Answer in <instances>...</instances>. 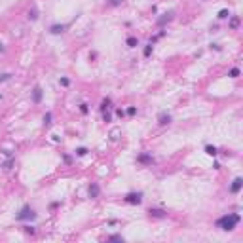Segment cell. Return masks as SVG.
I'll list each match as a JSON object with an SVG mask.
<instances>
[{
    "label": "cell",
    "mask_w": 243,
    "mask_h": 243,
    "mask_svg": "<svg viewBox=\"0 0 243 243\" xmlns=\"http://www.w3.org/2000/svg\"><path fill=\"white\" fill-rule=\"evenodd\" d=\"M239 220H241V217L237 215V213H228V215H222L217 220V226L220 228V230H224V232H230V230H234V228L239 224Z\"/></svg>",
    "instance_id": "obj_1"
},
{
    "label": "cell",
    "mask_w": 243,
    "mask_h": 243,
    "mask_svg": "<svg viewBox=\"0 0 243 243\" xmlns=\"http://www.w3.org/2000/svg\"><path fill=\"white\" fill-rule=\"evenodd\" d=\"M36 213H34V209L30 207V205H23L21 207V211L15 215V220H19V222H30V220H36Z\"/></svg>",
    "instance_id": "obj_2"
},
{
    "label": "cell",
    "mask_w": 243,
    "mask_h": 243,
    "mask_svg": "<svg viewBox=\"0 0 243 243\" xmlns=\"http://www.w3.org/2000/svg\"><path fill=\"white\" fill-rule=\"evenodd\" d=\"M126 203H131V205H141L143 203V192H129L126 197H124Z\"/></svg>",
    "instance_id": "obj_3"
},
{
    "label": "cell",
    "mask_w": 243,
    "mask_h": 243,
    "mask_svg": "<svg viewBox=\"0 0 243 243\" xmlns=\"http://www.w3.org/2000/svg\"><path fill=\"white\" fill-rule=\"evenodd\" d=\"M241 186H243V179H241V177H236V179L232 180V184H230V192H232V194H239Z\"/></svg>",
    "instance_id": "obj_4"
},
{
    "label": "cell",
    "mask_w": 243,
    "mask_h": 243,
    "mask_svg": "<svg viewBox=\"0 0 243 243\" xmlns=\"http://www.w3.org/2000/svg\"><path fill=\"white\" fill-rule=\"evenodd\" d=\"M173 15H175V11H165V13H161V17H158V27H163L165 23H169V21L173 19Z\"/></svg>",
    "instance_id": "obj_5"
},
{
    "label": "cell",
    "mask_w": 243,
    "mask_h": 243,
    "mask_svg": "<svg viewBox=\"0 0 243 243\" xmlns=\"http://www.w3.org/2000/svg\"><path fill=\"white\" fill-rule=\"evenodd\" d=\"M42 97H44L42 87H40V86H34V89H33V103H34V104L42 103Z\"/></svg>",
    "instance_id": "obj_6"
},
{
    "label": "cell",
    "mask_w": 243,
    "mask_h": 243,
    "mask_svg": "<svg viewBox=\"0 0 243 243\" xmlns=\"http://www.w3.org/2000/svg\"><path fill=\"white\" fill-rule=\"evenodd\" d=\"M68 27H70V25H59V23H55V25L50 27V33H51V34H61V33H65Z\"/></svg>",
    "instance_id": "obj_7"
},
{
    "label": "cell",
    "mask_w": 243,
    "mask_h": 243,
    "mask_svg": "<svg viewBox=\"0 0 243 243\" xmlns=\"http://www.w3.org/2000/svg\"><path fill=\"white\" fill-rule=\"evenodd\" d=\"M87 194H89V197H99V194H101V188H99V184H97V182H91V184H89V188H87Z\"/></svg>",
    "instance_id": "obj_8"
},
{
    "label": "cell",
    "mask_w": 243,
    "mask_h": 243,
    "mask_svg": "<svg viewBox=\"0 0 243 243\" xmlns=\"http://www.w3.org/2000/svg\"><path fill=\"white\" fill-rule=\"evenodd\" d=\"M148 215L154 217V219H165L167 213H165L163 209H148Z\"/></svg>",
    "instance_id": "obj_9"
},
{
    "label": "cell",
    "mask_w": 243,
    "mask_h": 243,
    "mask_svg": "<svg viewBox=\"0 0 243 243\" xmlns=\"http://www.w3.org/2000/svg\"><path fill=\"white\" fill-rule=\"evenodd\" d=\"M158 122H160V126H169L171 124V116L167 114V112H161L160 118H158Z\"/></svg>",
    "instance_id": "obj_10"
},
{
    "label": "cell",
    "mask_w": 243,
    "mask_h": 243,
    "mask_svg": "<svg viewBox=\"0 0 243 243\" xmlns=\"http://www.w3.org/2000/svg\"><path fill=\"white\" fill-rule=\"evenodd\" d=\"M137 161L139 163H154V158H152L150 154H139L137 156Z\"/></svg>",
    "instance_id": "obj_11"
},
{
    "label": "cell",
    "mask_w": 243,
    "mask_h": 243,
    "mask_svg": "<svg viewBox=\"0 0 243 243\" xmlns=\"http://www.w3.org/2000/svg\"><path fill=\"white\" fill-rule=\"evenodd\" d=\"M205 152H207L209 156H213V158H217V156H219V148H217V146H211V144L205 146Z\"/></svg>",
    "instance_id": "obj_12"
},
{
    "label": "cell",
    "mask_w": 243,
    "mask_h": 243,
    "mask_svg": "<svg viewBox=\"0 0 243 243\" xmlns=\"http://www.w3.org/2000/svg\"><path fill=\"white\" fill-rule=\"evenodd\" d=\"M27 17H29L30 21H36V19H38V10H36V8L33 6V8L29 10V15H27Z\"/></svg>",
    "instance_id": "obj_13"
},
{
    "label": "cell",
    "mask_w": 243,
    "mask_h": 243,
    "mask_svg": "<svg viewBox=\"0 0 243 243\" xmlns=\"http://www.w3.org/2000/svg\"><path fill=\"white\" fill-rule=\"evenodd\" d=\"M51 120H53V114L48 112V114L44 116V126H46V127H50V126H51Z\"/></svg>",
    "instance_id": "obj_14"
},
{
    "label": "cell",
    "mask_w": 243,
    "mask_h": 243,
    "mask_svg": "<svg viewBox=\"0 0 243 243\" xmlns=\"http://www.w3.org/2000/svg\"><path fill=\"white\" fill-rule=\"evenodd\" d=\"M122 4H124V0H106V6H110V8H116Z\"/></svg>",
    "instance_id": "obj_15"
},
{
    "label": "cell",
    "mask_w": 243,
    "mask_h": 243,
    "mask_svg": "<svg viewBox=\"0 0 243 243\" xmlns=\"http://www.w3.org/2000/svg\"><path fill=\"white\" fill-rule=\"evenodd\" d=\"M152 48H154V46H152V44H146V46H144V50H143L144 57H150V55H152Z\"/></svg>",
    "instance_id": "obj_16"
},
{
    "label": "cell",
    "mask_w": 243,
    "mask_h": 243,
    "mask_svg": "<svg viewBox=\"0 0 243 243\" xmlns=\"http://www.w3.org/2000/svg\"><path fill=\"white\" fill-rule=\"evenodd\" d=\"M74 154H76V156H86V154H87V148H86V146H80V148L74 150Z\"/></svg>",
    "instance_id": "obj_17"
},
{
    "label": "cell",
    "mask_w": 243,
    "mask_h": 243,
    "mask_svg": "<svg viewBox=\"0 0 243 243\" xmlns=\"http://www.w3.org/2000/svg\"><path fill=\"white\" fill-rule=\"evenodd\" d=\"M226 17H230V11H228V10L224 8V10H220V11H219V19H226Z\"/></svg>",
    "instance_id": "obj_18"
},
{
    "label": "cell",
    "mask_w": 243,
    "mask_h": 243,
    "mask_svg": "<svg viewBox=\"0 0 243 243\" xmlns=\"http://www.w3.org/2000/svg\"><path fill=\"white\" fill-rule=\"evenodd\" d=\"M228 76H230V78H237V76H239V68H237V67H234V68L230 70V74H228Z\"/></svg>",
    "instance_id": "obj_19"
},
{
    "label": "cell",
    "mask_w": 243,
    "mask_h": 243,
    "mask_svg": "<svg viewBox=\"0 0 243 243\" xmlns=\"http://www.w3.org/2000/svg\"><path fill=\"white\" fill-rule=\"evenodd\" d=\"M127 46H129V48H135V46H137V38H135V36H129V38H127Z\"/></svg>",
    "instance_id": "obj_20"
},
{
    "label": "cell",
    "mask_w": 243,
    "mask_h": 243,
    "mask_svg": "<svg viewBox=\"0 0 243 243\" xmlns=\"http://www.w3.org/2000/svg\"><path fill=\"white\" fill-rule=\"evenodd\" d=\"M25 232H27V234H30V236H34V232H36V230H34V226L27 224V226H25Z\"/></svg>",
    "instance_id": "obj_21"
},
{
    "label": "cell",
    "mask_w": 243,
    "mask_h": 243,
    "mask_svg": "<svg viewBox=\"0 0 243 243\" xmlns=\"http://www.w3.org/2000/svg\"><path fill=\"white\" fill-rule=\"evenodd\" d=\"M11 78V74L10 72H6V74H0V82H8Z\"/></svg>",
    "instance_id": "obj_22"
},
{
    "label": "cell",
    "mask_w": 243,
    "mask_h": 243,
    "mask_svg": "<svg viewBox=\"0 0 243 243\" xmlns=\"http://www.w3.org/2000/svg\"><path fill=\"white\" fill-rule=\"evenodd\" d=\"M108 241H122L124 243V237L122 236H108Z\"/></svg>",
    "instance_id": "obj_23"
},
{
    "label": "cell",
    "mask_w": 243,
    "mask_h": 243,
    "mask_svg": "<svg viewBox=\"0 0 243 243\" xmlns=\"http://www.w3.org/2000/svg\"><path fill=\"white\" fill-rule=\"evenodd\" d=\"M103 120H104V122H110V112H108V108L103 110Z\"/></svg>",
    "instance_id": "obj_24"
},
{
    "label": "cell",
    "mask_w": 243,
    "mask_h": 243,
    "mask_svg": "<svg viewBox=\"0 0 243 243\" xmlns=\"http://www.w3.org/2000/svg\"><path fill=\"white\" fill-rule=\"evenodd\" d=\"M59 84L63 86V87H67V86H70V80H68V78H61V80H59Z\"/></svg>",
    "instance_id": "obj_25"
},
{
    "label": "cell",
    "mask_w": 243,
    "mask_h": 243,
    "mask_svg": "<svg viewBox=\"0 0 243 243\" xmlns=\"http://www.w3.org/2000/svg\"><path fill=\"white\" fill-rule=\"evenodd\" d=\"M80 112H82V114H87V112H89V108H87V104H86V103L80 104Z\"/></svg>",
    "instance_id": "obj_26"
},
{
    "label": "cell",
    "mask_w": 243,
    "mask_h": 243,
    "mask_svg": "<svg viewBox=\"0 0 243 243\" xmlns=\"http://www.w3.org/2000/svg\"><path fill=\"white\" fill-rule=\"evenodd\" d=\"M237 25H239V19H237V17H232V21H230V27H232V29H236Z\"/></svg>",
    "instance_id": "obj_27"
},
{
    "label": "cell",
    "mask_w": 243,
    "mask_h": 243,
    "mask_svg": "<svg viewBox=\"0 0 243 243\" xmlns=\"http://www.w3.org/2000/svg\"><path fill=\"white\" fill-rule=\"evenodd\" d=\"M127 114H129V116H135V114H137V108H135V106H129V108H127Z\"/></svg>",
    "instance_id": "obj_28"
},
{
    "label": "cell",
    "mask_w": 243,
    "mask_h": 243,
    "mask_svg": "<svg viewBox=\"0 0 243 243\" xmlns=\"http://www.w3.org/2000/svg\"><path fill=\"white\" fill-rule=\"evenodd\" d=\"M116 114H118L120 118H124V116H126V112H124V110H122V108H116Z\"/></svg>",
    "instance_id": "obj_29"
},
{
    "label": "cell",
    "mask_w": 243,
    "mask_h": 243,
    "mask_svg": "<svg viewBox=\"0 0 243 243\" xmlns=\"http://www.w3.org/2000/svg\"><path fill=\"white\" fill-rule=\"evenodd\" d=\"M211 48H213V50H215V51H220V50H222V48H220V46H219V44H211Z\"/></svg>",
    "instance_id": "obj_30"
},
{
    "label": "cell",
    "mask_w": 243,
    "mask_h": 243,
    "mask_svg": "<svg viewBox=\"0 0 243 243\" xmlns=\"http://www.w3.org/2000/svg\"><path fill=\"white\" fill-rule=\"evenodd\" d=\"M0 51H4V44L2 42H0Z\"/></svg>",
    "instance_id": "obj_31"
},
{
    "label": "cell",
    "mask_w": 243,
    "mask_h": 243,
    "mask_svg": "<svg viewBox=\"0 0 243 243\" xmlns=\"http://www.w3.org/2000/svg\"><path fill=\"white\" fill-rule=\"evenodd\" d=\"M203 2H207V0H203Z\"/></svg>",
    "instance_id": "obj_32"
}]
</instances>
